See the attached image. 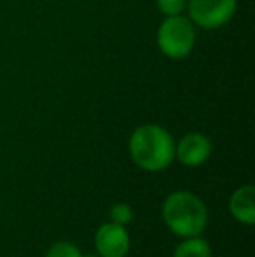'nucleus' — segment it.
Wrapping results in <instances>:
<instances>
[{
    "label": "nucleus",
    "mask_w": 255,
    "mask_h": 257,
    "mask_svg": "<svg viewBox=\"0 0 255 257\" xmlns=\"http://www.w3.org/2000/svg\"><path fill=\"white\" fill-rule=\"evenodd\" d=\"M129 158L145 172H163L175 161V139L159 124H142L128 142Z\"/></svg>",
    "instance_id": "f257e3e1"
},
{
    "label": "nucleus",
    "mask_w": 255,
    "mask_h": 257,
    "mask_svg": "<svg viewBox=\"0 0 255 257\" xmlns=\"http://www.w3.org/2000/svg\"><path fill=\"white\" fill-rule=\"evenodd\" d=\"M166 227L178 238L199 236L208 226V206L197 194L191 191H173L168 194L161 206Z\"/></svg>",
    "instance_id": "f03ea898"
},
{
    "label": "nucleus",
    "mask_w": 255,
    "mask_h": 257,
    "mask_svg": "<svg viewBox=\"0 0 255 257\" xmlns=\"http://www.w3.org/2000/svg\"><path fill=\"white\" fill-rule=\"evenodd\" d=\"M157 48L170 60H184L196 44V28L189 18L166 16L157 28Z\"/></svg>",
    "instance_id": "7ed1b4c3"
},
{
    "label": "nucleus",
    "mask_w": 255,
    "mask_h": 257,
    "mask_svg": "<svg viewBox=\"0 0 255 257\" xmlns=\"http://www.w3.org/2000/svg\"><path fill=\"white\" fill-rule=\"evenodd\" d=\"M189 20L194 27L215 30L232 20L238 2L236 0H187Z\"/></svg>",
    "instance_id": "20e7f679"
},
{
    "label": "nucleus",
    "mask_w": 255,
    "mask_h": 257,
    "mask_svg": "<svg viewBox=\"0 0 255 257\" xmlns=\"http://www.w3.org/2000/svg\"><path fill=\"white\" fill-rule=\"evenodd\" d=\"M129 248H131V238L126 226L109 220L96 229L95 250L100 257H126Z\"/></svg>",
    "instance_id": "39448f33"
},
{
    "label": "nucleus",
    "mask_w": 255,
    "mask_h": 257,
    "mask_svg": "<svg viewBox=\"0 0 255 257\" xmlns=\"http://www.w3.org/2000/svg\"><path fill=\"white\" fill-rule=\"evenodd\" d=\"M213 153V144L204 133L191 132L175 142V159L187 168H197L204 165Z\"/></svg>",
    "instance_id": "423d86ee"
},
{
    "label": "nucleus",
    "mask_w": 255,
    "mask_h": 257,
    "mask_svg": "<svg viewBox=\"0 0 255 257\" xmlns=\"http://www.w3.org/2000/svg\"><path fill=\"white\" fill-rule=\"evenodd\" d=\"M229 212L238 222L245 226L255 224V187L252 184L241 186L229 198Z\"/></svg>",
    "instance_id": "0eeeda50"
},
{
    "label": "nucleus",
    "mask_w": 255,
    "mask_h": 257,
    "mask_svg": "<svg viewBox=\"0 0 255 257\" xmlns=\"http://www.w3.org/2000/svg\"><path fill=\"white\" fill-rule=\"evenodd\" d=\"M173 257H211V247L206 238L191 236L182 238L180 243L175 247Z\"/></svg>",
    "instance_id": "6e6552de"
},
{
    "label": "nucleus",
    "mask_w": 255,
    "mask_h": 257,
    "mask_svg": "<svg viewBox=\"0 0 255 257\" xmlns=\"http://www.w3.org/2000/svg\"><path fill=\"white\" fill-rule=\"evenodd\" d=\"M44 257H82V252L72 241H55Z\"/></svg>",
    "instance_id": "1a4fd4ad"
},
{
    "label": "nucleus",
    "mask_w": 255,
    "mask_h": 257,
    "mask_svg": "<svg viewBox=\"0 0 255 257\" xmlns=\"http://www.w3.org/2000/svg\"><path fill=\"white\" fill-rule=\"evenodd\" d=\"M109 217H110V220H112V222L121 224V226H128V224L133 222L135 212H133L131 205H128V203H116V205L110 206Z\"/></svg>",
    "instance_id": "9d476101"
},
{
    "label": "nucleus",
    "mask_w": 255,
    "mask_h": 257,
    "mask_svg": "<svg viewBox=\"0 0 255 257\" xmlns=\"http://www.w3.org/2000/svg\"><path fill=\"white\" fill-rule=\"evenodd\" d=\"M156 7L164 16H178L187 7V0H156Z\"/></svg>",
    "instance_id": "9b49d317"
},
{
    "label": "nucleus",
    "mask_w": 255,
    "mask_h": 257,
    "mask_svg": "<svg viewBox=\"0 0 255 257\" xmlns=\"http://www.w3.org/2000/svg\"><path fill=\"white\" fill-rule=\"evenodd\" d=\"M82 257H100L98 254H82Z\"/></svg>",
    "instance_id": "f8f14e48"
}]
</instances>
